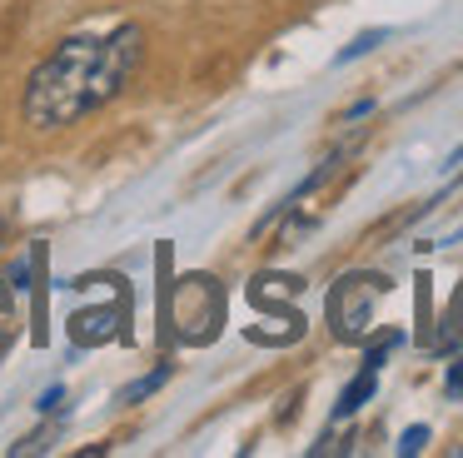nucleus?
Listing matches in <instances>:
<instances>
[{
	"mask_svg": "<svg viewBox=\"0 0 463 458\" xmlns=\"http://www.w3.org/2000/svg\"><path fill=\"white\" fill-rule=\"evenodd\" d=\"M379 40H389V30H364V35H354L349 45L339 50V65H349V60H359V55H369Z\"/></svg>",
	"mask_w": 463,
	"mask_h": 458,
	"instance_id": "20e7f679",
	"label": "nucleus"
},
{
	"mask_svg": "<svg viewBox=\"0 0 463 458\" xmlns=\"http://www.w3.org/2000/svg\"><path fill=\"white\" fill-rule=\"evenodd\" d=\"M5 324H11V294L0 289V334H5Z\"/></svg>",
	"mask_w": 463,
	"mask_h": 458,
	"instance_id": "9d476101",
	"label": "nucleus"
},
{
	"mask_svg": "<svg viewBox=\"0 0 463 458\" xmlns=\"http://www.w3.org/2000/svg\"><path fill=\"white\" fill-rule=\"evenodd\" d=\"M0 244H5V219H0Z\"/></svg>",
	"mask_w": 463,
	"mask_h": 458,
	"instance_id": "f8f14e48",
	"label": "nucleus"
},
{
	"mask_svg": "<svg viewBox=\"0 0 463 458\" xmlns=\"http://www.w3.org/2000/svg\"><path fill=\"white\" fill-rule=\"evenodd\" d=\"M458 309H463V289H458Z\"/></svg>",
	"mask_w": 463,
	"mask_h": 458,
	"instance_id": "ddd939ff",
	"label": "nucleus"
},
{
	"mask_svg": "<svg viewBox=\"0 0 463 458\" xmlns=\"http://www.w3.org/2000/svg\"><path fill=\"white\" fill-rule=\"evenodd\" d=\"M145 60V30L115 25L110 35H71L25 80V119L35 129H65L80 115L110 105Z\"/></svg>",
	"mask_w": 463,
	"mask_h": 458,
	"instance_id": "f257e3e1",
	"label": "nucleus"
},
{
	"mask_svg": "<svg viewBox=\"0 0 463 458\" xmlns=\"http://www.w3.org/2000/svg\"><path fill=\"white\" fill-rule=\"evenodd\" d=\"M423 444H429V428H423V424H413V428H403L399 453H403V458H409V453H423Z\"/></svg>",
	"mask_w": 463,
	"mask_h": 458,
	"instance_id": "423d86ee",
	"label": "nucleus"
},
{
	"mask_svg": "<svg viewBox=\"0 0 463 458\" xmlns=\"http://www.w3.org/2000/svg\"><path fill=\"white\" fill-rule=\"evenodd\" d=\"M369 398H373V368H364V374H359V378H354V384L339 394V408H334V414L349 418V414H359V408L369 404Z\"/></svg>",
	"mask_w": 463,
	"mask_h": 458,
	"instance_id": "7ed1b4c3",
	"label": "nucleus"
},
{
	"mask_svg": "<svg viewBox=\"0 0 463 458\" xmlns=\"http://www.w3.org/2000/svg\"><path fill=\"white\" fill-rule=\"evenodd\" d=\"M449 398H463V358H453V368H449Z\"/></svg>",
	"mask_w": 463,
	"mask_h": 458,
	"instance_id": "6e6552de",
	"label": "nucleus"
},
{
	"mask_svg": "<svg viewBox=\"0 0 463 458\" xmlns=\"http://www.w3.org/2000/svg\"><path fill=\"white\" fill-rule=\"evenodd\" d=\"M165 384V368H160V374H150V378H140V384H130V388H125V404H135V398H145V394H155V388H160Z\"/></svg>",
	"mask_w": 463,
	"mask_h": 458,
	"instance_id": "0eeeda50",
	"label": "nucleus"
},
{
	"mask_svg": "<svg viewBox=\"0 0 463 458\" xmlns=\"http://www.w3.org/2000/svg\"><path fill=\"white\" fill-rule=\"evenodd\" d=\"M399 344H403V334H383L379 344L369 348V358H364V368H373V374H379V364H383V358H389V354H393V348H399Z\"/></svg>",
	"mask_w": 463,
	"mask_h": 458,
	"instance_id": "39448f33",
	"label": "nucleus"
},
{
	"mask_svg": "<svg viewBox=\"0 0 463 458\" xmlns=\"http://www.w3.org/2000/svg\"><path fill=\"white\" fill-rule=\"evenodd\" d=\"M61 388H45V394H41V404H35V408H41V414H51V408H61Z\"/></svg>",
	"mask_w": 463,
	"mask_h": 458,
	"instance_id": "1a4fd4ad",
	"label": "nucleus"
},
{
	"mask_svg": "<svg viewBox=\"0 0 463 458\" xmlns=\"http://www.w3.org/2000/svg\"><path fill=\"white\" fill-rule=\"evenodd\" d=\"M383 289H389V284H383L379 274H344L339 284H334V294H329V324H334V334H339L344 344H354V339L369 334L373 299H379Z\"/></svg>",
	"mask_w": 463,
	"mask_h": 458,
	"instance_id": "f03ea898",
	"label": "nucleus"
},
{
	"mask_svg": "<svg viewBox=\"0 0 463 458\" xmlns=\"http://www.w3.org/2000/svg\"><path fill=\"white\" fill-rule=\"evenodd\" d=\"M369 110H373V100H359V105H349V115H344V119H364Z\"/></svg>",
	"mask_w": 463,
	"mask_h": 458,
	"instance_id": "9b49d317",
	"label": "nucleus"
}]
</instances>
